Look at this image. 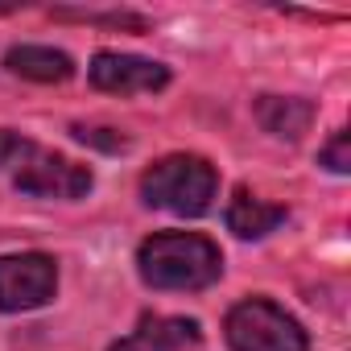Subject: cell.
Masks as SVG:
<instances>
[{"mask_svg": "<svg viewBox=\"0 0 351 351\" xmlns=\"http://www.w3.org/2000/svg\"><path fill=\"white\" fill-rule=\"evenodd\" d=\"M141 281L153 289H207L223 277V252L199 232H157L136 252Z\"/></svg>", "mask_w": 351, "mask_h": 351, "instance_id": "obj_1", "label": "cell"}, {"mask_svg": "<svg viewBox=\"0 0 351 351\" xmlns=\"http://www.w3.org/2000/svg\"><path fill=\"white\" fill-rule=\"evenodd\" d=\"M215 191H219L215 165L195 153H169L141 173V199L157 211L182 215V219L207 215L215 203Z\"/></svg>", "mask_w": 351, "mask_h": 351, "instance_id": "obj_2", "label": "cell"}, {"mask_svg": "<svg viewBox=\"0 0 351 351\" xmlns=\"http://www.w3.org/2000/svg\"><path fill=\"white\" fill-rule=\"evenodd\" d=\"M232 351H310V339L293 314L269 298H244L228 310L223 322Z\"/></svg>", "mask_w": 351, "mask_h": 351, "instance_id": "obj_3", "label": "cell"}, {"mask_svg": "<svg viewBox=\"0 0 351 351\" xmlns=\"http://www.w3.org/2000/svg\"><path fill=\"white\" fill-rule=\"evenodd\" d=\"M54 289H58V265L46 252L0 256V310L5 314L38 310L54 298Z\"/></svg>", "mask_w": 351, "mask_h": 351, "instance_id": "obj_4", "label": "cell"}, {"mask_svg": "<svg viewBox=\"0 0 351 351\" xmlns=\"http://www.w3.org/2000/svg\"><path fill=\"white\" fill-rule=\"evenodd\" d=\"M91 169L87 165H79V161H71V157H62V153H42V149H34V157L13 173V186L21 191V195H34V199H62V203H71V199H83L87 191H91Z\"/></svg>", "mask_w": 351, "mask_h": 351, "instance_id": "obj_5", "label": "cell"}, {"mask_svg": "<svg viewBox=\"0 0 351 351\" xmlns=\"http://www.w3.org/2000/svg\"><path fill=\"white\" fill-rule=\"evenodd\" d=\"M87 75L108 95H145V91H161L169 83V66L136 58V54H116V50H99L91 58Z\"/></svg>", "mask_w": 351, "mask_h": 351, "instance_id": "obj_6", "label": "cell"}, {"mask_svg": "<svg viewBox=\"0 0 351 351\" xmlns=\"http://www.w3.org/2000/svg\"><path fill=\"white\" fill-rule=\"evenodd\" d=\"M203 335H199V322L195 318H161V314H145L136 322V330L120 343H112L108 351H182V347H195Z\"/></svg>", "mask_w": 351, "mask_h": 351, "instance_id": "obj_7", "label": "cell"}, {"mask_svg": "<svg viewBox=\"0 0 351 351\" xmlns=\"http://www.w3.org/2000/svg\"><path fill=\"white\" fill-rule=\"evenodd\" d=\"M256 120L265 132H273L281 141H302V132H310V124H314V104L298 99V95H261Z\"/></svg>", "mask_w": 351, "mask_h": 351, "instance_id": "obj_8", "label": "cell"}, {"mask_svg": "<svg viewBox=\"0 0 351 351\" xmlns=\"http://www.w3.org/2000/svg\"><path fill=\"white\" fill-rule=\"evenodd\" d=\"M285 207H277V203H265V199H256L252 191H236L232 195V203H228V228L240 236V240H265L269 232H277L281 223H285Z\"/></svg>", "mask_w": 351, "mask_h": 351, "instance_id": "obj_9", "label": "cell"}, {"mask_svg": "<svg viewBox=\"0 0 351 351\" xmlns=\"http://www.w3.org/2000/svg\"><path fill=\"white\" fill-rule=\"evenodd\" d=\"M5 66L29 83H66L75 75L71 54H62L54 46H13L5 54Z\"/></svg>", "mask_w": 351, "mask_h": 351, "instance_id": "obj_10", "label": "cell"}, {"mask_svg": "<svg viewBox=\"0 0 351 351\" xmlns=\"http://www.w3.org/2000/svg\"><path fill=\"white\" fill-rule=\"evenodd\" d=\"M34 141L29 136H21V132H13V128H0V173H5V169H21L29 157H34Z\"/></svg>", "mask_w": 351, "mask_h": 351, "instance_id": "obj_11", "label": "cell"}, {"mask_svg": "<svg viewBox=\"0 0 351 351\" xmlns=\"http://www.w3.org/2000/svg\"><path fill=\"white\" fill-rule=\"evenodd\" d=\"M71 132H75V141H83V145H95V149H108V153H116V149H128V136H124V132H116V128H99V124H75Z\"/></svg>", "mask_w": 351, "mask_h": 351, "instance_id": "obj_12", "label": "cell"}, {"mask_svg": "<svg viewBox=\"0 0 351 351\" xmlns=\"http://www.w3.org/2000/svg\"><path fill=\"white\" fill-rule=\"evenodd\" d=\"M318 165H326L330 173H347V169H351V132H347V128H339V132L330 136V145L318 153Z\"/></svg>", "mask_w": 351, "mask_h": 351, "instance_id": "obj_13", "label": "cell"}]
</instances>
